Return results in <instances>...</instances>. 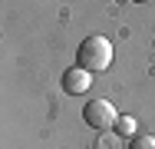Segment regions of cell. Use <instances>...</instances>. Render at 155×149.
Wrapping results in <instances>:
<instances>
[{
	"label": "cell",
	"instance_id": "cell-1",
	"mask_svg": "<svg viewBox=\"0 0 155 149\" xmlns=\"http://www.w3.org/2000/svg\"><path fill=\"white\" fill-rule=\"evenodd\" d=\"M76 66H83L86 73H106L112 66V43L106 36H86L76 50Z\"/></svg>",
	"mask_w": 155,
	"mask_h": 149
},
{
	"label": "cell",
	"instance_id": "cell-2",
	"mask_svg": "<svg viewBox=\"0 0 155 149\" xmlns=\"http://www.w3.org/2000/svg\"><path fill=\"white\" fill-rule=\"evenodd\" d=\"M116 119H119V113H116V106H112L109 99H89V103L83 106V123L93 126V129H99V133L112 129Z\"/></svg>",
	"mask_w": 155,
	"mask_h": 149
},
{
	"label": "cell",
	"instance_id": "cell-3",
	"mask_svg": "<svg viewBox=\"0 0 155 149\" xmlns=\"http://www.w3.org/2000/svg\"><path fill=\"white\" fill-rule=\"evenodd\" d=\"M63 93H69V96H79V93H86V89L93 86V73H86L83 66H69L66 73H63Z\"/></svg>",
	"mask_w": 155,
	"mask_h": 149
},
{
	"label": "cell",
	"instance_id": "cell-4",
	"mask_svg": "<svg viewBox=\"0 0 155 149\" xmlns=\"http://www.w3.org/2000/svg\"><path fill=\"white\" fill-rule=\"evenodd\" d=\"M116 133H119V136H129V139H132V136H139V123H135V119L132 116H119L116 119Z\"/></svg>",
	"mask_w": 155,
	"mask_h": 149
},
{
	"label": "cell",
	"instance_id": "cell-5",
	"mask_svg": "<svg viewBox=\"0 0 155 149\" xmlns=\"http://www.w3.org/2000/svg\"><path fill=\"white\" fill-rule=\"evenodd\" d=\"M129 149H155V136L139 133V136H132V139H129Z\"/></svg>",
	"mask_w": 155,
	"mask_h": 149
},
{
	"label": "cell",
	"instance_id": "cell-6",
	"mask_svg": "<svg viewBox=\"0 0 155 149\" xmlns=\"http://www.w3.org/2000/svg\"><path fill=\"white\" fill-rule=\"evenodd\" d=\"M135 3H152V0H135Z\"/></svg>",
	"mask_w": 155,
	"mask_h": 149
}]
</instances>
